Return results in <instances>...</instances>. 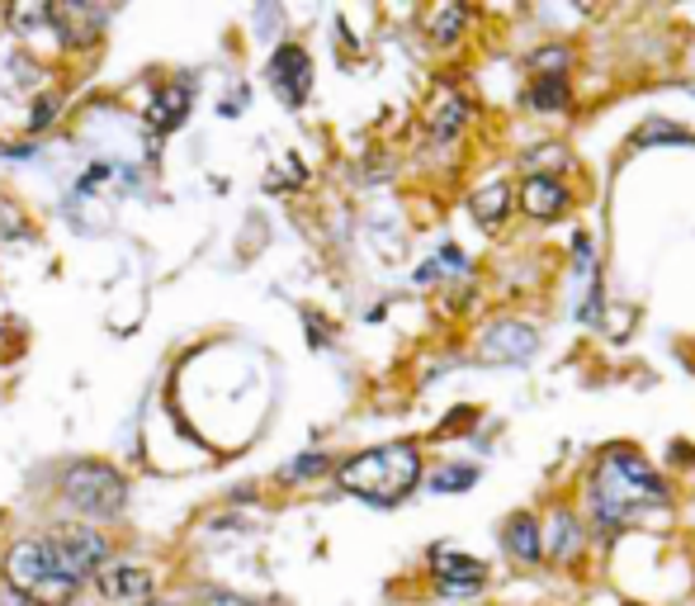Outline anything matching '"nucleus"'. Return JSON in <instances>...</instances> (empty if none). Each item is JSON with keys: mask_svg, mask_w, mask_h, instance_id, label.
<instances>
[{"mask_svg": "<svg viewBox=\"0 0 695 606\" xmlns=\"http://www.w3.org/2000/svg\"><path fill=\"white\" fill-rule=\"evenodd\" d=\"M582 512L592 545L606 554L610 545H620L625 536H658L653 521H672L677 507V488L662 469H653L644 460V450L629 441H610L596 450L592 469L582 474Z\"/></svg>", "mask_w": 695, "mask_h": 606, "instance_id": "1", "label": "nucleus"}, {"mask_svg": "<svg viewBox=\"0 0 695 606\" xmlns=\"http://www.w3.org/2000/svg\"><path fill=\"white\" fill-rule=\"evenodd\" d=\"M422 479H426V455L416 441H388L336 464L340 493L374 502V507H398L402 498H412L422 488Z\"/></svg>", "mask_w": 695, "mask_h": 606, "instance_id": "2", "label": "nucleus"}, {"mask_svg": "<svg viewBox=\"0 0 695 606\" xmlns=\"http://www.w3.org/2000/svg\"><path fill=\"white\" fill-rule=\"evenodd\" d=\"M540 356V327L520 313H497L474 332L478 365H530Z\"/></svg>", "mask_w": 695, "mask_h": 606, "instance_id": "3", "label": "nucleus"}, {"mask_svg": "<svg viewBox=\"0 0 695 606\" xmlns=\"http://www.w3.org/2000/svg\"><path fill=\"white\" fill-rule=\"evenodd\" d=\"M62 498H67L76 512H86V517H114L128 498V483H124L119 469H110V464L81 460L62 474Z\"/></svg>", "mask_w": 695, "mask_h": 606, "instance_id": "4", "label": "nucleus"}, {"mask_svg": "<svg viewBox=\"0 0 695 606\" xmlns=\"http://www.w3.org/2000/svg\"><path fill=\"white\" fill-rule=\"evenodd\" d=\"M540 531H544V564H554V569L572 573L587 564V554H592V531H587L582 512H577L572 498H554L549 502V512L540 517Z\"/></svg>", "mask_w": 695, "mask_h": 606, "instance_id": "5", "label": "nucleus"}, {"mask_svg": "<svg viewBox=\"0 0 695 606\" xmlns=\"http://www.w3.org/2000/svg\"><path fill=\"white\" fill-rule=\"evenodd\" d=\"M426 573H430V583H436L440 597H474V592H482L488 578H492L488 559L450 545V540L426 550Z\"/></svg>", "mask_w": 695, "mask_h": 606, "instance_id": "6", "label": "nucleus"}, {"mask_svg": "<svg viewBox=\"0 0 695 606\" xmlns=\"http://www.w3.org/2000/svg\"><path fill=\"white\" fill-rule=\"evenodd\" d=\"M577 209V190L568 176H549V171H520L516 180V214L526 223H558Z\"/></svg>", "mask_w": 695, "mask_h": 606, "instance_id": "7", "label": "nucleus"}, {"mask_svg": "<svg viewBox=\"0 0 695 606\" xmlns=\"http://www.w3.org/2000/svg\"><path fill=\"white\" fill-rule=\"evenodd\" d=\"M478 119V100L468 90H459L454 81H436V95L422 109V128L430 147H454L468 133V124Z\"/></svg>", "mask_w": 695, "mask_h": 606, "instance_id": "8", "label": "nucleus"}, {"mask_svg": "<svg viewBox=\"0 0 695 606\" xmlns=\"http://www.w3.org/2000/svg\"><path fill=\"white\" fill-rule=\"evenodd\" d=\"M48 550H52V564H57L62 578L81 583L86 573H100L104 559H110V545H104L100 531H86V526H57L48 536Z\"/></svg>", "mask_w": 695, "mask_h": 606, "instance_id": "9", "label": "nucleus"}, {"mask_svg": "<svg viewBox=\"0 0 695 606\" xmlns=\"http://www.w3.org/2000/svg\"><path fill=\"white\" fill-rule=\"evenodd\" d=\"M52 578H57V564H52L48 540H15L5 554V583L20 592L24 602H34Z\"/></svg>", "mask_w": 695, "mask_h": 606, "instance_id": "10", "label": "nucleus"}, {"mask_svg": "<svg viewBox=\"0 0 695 606\" xmlns=\"http://www.w3.org/2000/svg\"><path fill=\"white\" fill-rule=\"evenodd\" d=\"M270 86H274V95H280L288 109L308 105V95H312V57H308L304 43H280L270 53Z\"/></svg>", "mask_w": 695, "mask_h": 606, "instance_id": "11", "label": "nucleus"}, {"mask_svg": "<svg viewBox=\"0 0 695 606\" xmlns=\"http://www.w3.org/2000/svg\"><path fill=\"white\" fill-rule=\"evenodd\" d=\"M502 554L511 569H544V531H540V512L520 507L502 521Z\"/></svg>", "mask_w": 695, "mask_h": 606, "instance_id": "12", "label": "nucleus"}, {"mask_svg": "<svg viewBox=\"0 0 695 606\" xmlns=\"http://www.w3.org/2000/svg\"><path fill=\"white\" fill-rule=\"evenodd\" d=\"M468 214H474V223L482 232H502L506 218L516 214V180H506V176L478 180V185L468 190Z\"/></svg>", "mask_w": 695, "mask_h": 606, "instance_id": "13", "label": "nucleus"}, {"mask_svg": "<svg viewBox=\"0 0 695 606\" xmlns=\"http://www.w3.org/2000/svg\"><path fill=\"white\" fill-rule=\"evenodd\" d=\"M520 105L535 119H572V109H577L572 76H530L526 90H520Z\"/></svg>", "mask_w": 695, "mask_h": 606, "instance_id": "14", "label": "nucleus"}, {"mask_svg": "<svg viewBox=\"0 0 695 606\" xmlns=\"http://www.w3.org/2000/svg\"><path fill=\"white\" fill-rule=\"evenodd\" d=\"M95 588L104 602H119V606H142L152 597V569H142V564H104L95 573Z\"/></svg>", "mask_w": 695, "mask_h": 606, "instance_id": "15", "label": "nucleus"}, {"mask_svg": "<svg viewBox=\"0 0 695 606\" xmlns=\"http://www.w3.org/2000/svg\"><path fill=\"white\" fill-rule=\"evenodd\" d=\"M629 152H648V147H695V133L686 124H672V119H658V114H653V119H644L634 128V133H629V143H625Z\"/></svg>", "mask_w": 695, "mask_h": 606, "instance_id": "16", "label": "nucleus"}, {"mask_svg": "<svg viewBox=\"0 0 695 606\" xmlns=\"http://www.w3.org/2000/svg\"><path fill=\"white\" fill-rule=\"evenodd\" d=\"M526 72L530 76H572L577 72V48L568 38H544L526 53Z\"/></svg>", "mask_w": 695, "mask_h": 606, "instance_id": "17", "label": "nucleus"}, {"mask_svg": "<svg viewBox=\"0 0 695 606\" xmlns=\"http://www.w3.org/2000/svg\"><path fill=\"white\" fill-rule=\"evenodd\" d=\"M474 20H478L474 5H436V10L426 15V38H430L436 48H454L459 38L468 34V24H474Z\"/></svg>", "mask_w": 695, "mask_h": 606, "instance_id": "18", "label": "nucleus"}, {"mask_svg": "<svg viewBox=\"0 0 695 606\" xmlns=\"http://www.w3.org/2000/svg\"><path fill=\"white\" fill-rule=\"evenodd\" d=\"M185 114H190V86H162L156 90V100H152V109H147V124L156 128V133H170V128H180L185 124Z\"/></svg>", "mask_w": 695, "mask_h": 606, "instance_id": "19", "label": "nucleus"}, {"mask_svg": "<svg viewBox=\"0 0 695 606\" xmlns=\"http://www.w3.org/2000/svg\"><path fill=\"white\" fill-rule=\"evenodd\" d=\"M478 479H482V469L478 464H440V469H430L426 474V488L436 498H454V493H468V488H478Z\"/></svg>", "mask_w": 695, "mask_h": 606, "instance_id": "20", "label": "nucleus"}, {"mask_svg": "<svg viewBox=\"0 0 695 606\" xmlns=\"http://www.w3.org/2000/svg\"><path fill=\"white\" fill-rule=\"evenodd\" d=\"M568 266H572L577 280L601 275V252H596L592 228H577V232H572V242H568Z\"/></svg>", "mask_w": 695, "mask_h": 606, "instance_id": "21", "label": "nucleus"}, {"mask_svg": "<svg viewBox=\"0 0 695 606\" xmlns=\"http://www.w3.org/2000/svg\"><path fill=\"white\" fill-rule=\"evenodd\" d=\"M326 469H336L332 455H322V450H308V455H298L294 464H288L284 479H318V474H326Z\"/></svg>", "mask_w": 695, "mask_h": 606, "instance_id": "22", "label": "nucleus"}, {"mask_svg": "<svg viewBox=\"0 0 695 606\" xmlns=\"http://www.w3.org/2000/svg\"><path fill=\"white\" fill-rule=\"evenodd\" d=\"M29 232V218L20 214V204L0 199V237H24Z\"/></svg>", "mask_w": 695, "mask_h": 606, "instance_id": "23", "label": "nucleus"}, {"mask_svg": "<svg viewBox=\"0 0 695 606\" xmlns=\"http://www.w3.org/2000/svg\"><path fill=\"white\" fill-rule=\"evenodd\" d=\"M582 606H653V602H639V597H629V592H592Z\"/></svg>", "mask_w": 695, "mask_h": 606, "instance_id": "24", "label": "nucleus"}, {"mask_svg": "<svg viewBox=\"0 0 695 606\" xmlns=\"http://www.w3.org/2000/svg\"><path fill=\"white\" fill-rule=\"evenodd\" d=\"M57 105H62V100H57V95H48V100H38V105H34V119H29V124H34V128H48L52 119H57Z\"/></svg>", "mask_w": 695, "mask_h": 606, "instance_id": "25", "label": "nucleus"}, {"mask_svg": "<svg viewBox=\"0 0 695 606\" xmlns=\"http://www.w3.org/2000/svg\"><path fill=\"white\" fill-rule=\"evenodd\" d=\"M204 606H256V602L232 597V592H214V597H204Z\"/></svg>", "mask_w": 695, "mask_h": 606, "instance_id": "26", "label": "nucleus"}, {"mask_svg": "<svg viewBox=\"0 0 695 606\" xmlns=\"http://www.w3.org/2000/svg\"><path fill=\"white\" fill-rule=\"evenodd\" d=\"M672 460L677 464H695V446L691 441H672Z\"/></svg>", "mask_w": 695, "mask_h": 606, "instance_id": "27", "label": "nucleus"}, {"mask_svg": "<svg viewBox=\"0 0 695 606\" xmlns=\"http://www.w3.org/2000/svg\"><path fill=\"white\" fill-rule=\"evenodd\" d=\"M436 280H445V275H440V266H436V261H426L422 270H416V285H436Z\"/></svg>", "mask_w": 695, "mask_h": 606, "instance_id": "28", "label": "nucleus"}, {"mask_svg": "<svg viewBox=\"0 0 695 606\" xmlns=\"http://www.w3.org/2000/svg\"><path fill=\"white\" fill-rule=\"evenodd\" d=\"M142 606H170V602H142Z\"/></svg>", "mask_w": 695, "mask_h": 606, "instance_id": "29", "label": "nucleus"}, {"mask_svg": "<svg viewBox=\"0 0 695 606\" xmlns=\"http://www.w3.org/2000/svg\"><path fill=\"white\" fill-rule=\"evenodd\" d=\"M0 351H5V332H0Z\"/></svg>", "mask_w": 695, "mask_h": 606, "instance_id": "30", "label": "nucleus"}, {"mask_svg": "<svg viewBox=\"0 0 695 606\" xmlns=\"http://www.w3.org/2000/svg\"><path fill=\"white\" fill-rule=\"evenodd\" d=\"M691 48H695V34H691Z\"/></svg>", "mask_w": 695, "mask_h": 606, "instance_id": "31", "label": "nucleus"}]
</instances>
